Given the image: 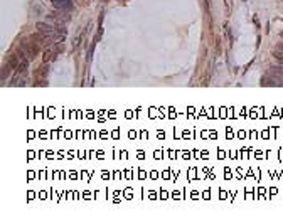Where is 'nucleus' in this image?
I'll return each instance as SVG.
<instances>
[{"mask_svg": "<svg viewBox=\"0 0 283 222\" xmlns=\"http://www.w3.org/2000/svg\"><path fill=\"white\" fill-rule=\"evenodd\" d=\"M52 7L57 9V10H73V2L71 0H52Z\"/></svg>", "mask_w": 283, "mask_h": 222, "instance_id": "obj_1", "label": "nucleus"}, {"mask_svg": "<svg viewBox=\"0 0 283 222\" xmlns=\"http://www.w3.org/2000/svg\"><path fill=\"white\" fill-rule=\"evenodd\" d=\"M36 27H37V30H40L44 36H54V34H56V30H54L51 25L44 24V22H37V24H36Z\"/></svg>", "mask_w": 283, "mask_h": 222, "instance_id": "obj_2", "label": "nucleus"}, {"mask_svg": "<svg viewBox=\"0 0 283 222\" xmlns=\"http://www.w3.org/2000/svg\"><path fill=\"white\" fill-rule=\"evenodd\" d=\"M7 66H9L10 69H17V67H19V61H17L15 54L9 56V62H7Z\"/></svg>", "mask_w": 283, "mask_h": 222, "instance_id": "obj_3", "label": "nucleus"}, {"mask_svg": "<svg viewBox=\"0 0 283 222\" xmlns=\"http://www.w3.org/2000/svg\"><path fill=\"white\" fill-rule=\"evenodd\" d=\"M47 71H49V66H47V62H44V66L36 71V76H37V77H44V76L47 74Z\"/></svg>", "mask_w": 283, "mask_h": 222, "instance_id": "obj_4", "label": "nucleus"}, {"mask_svg": "<svg viewBox=\"0 0 283 222\" xmlns=\"http://www.w3.org/2000/svg\"><path fill=\"white\" fill-rule=\"evenodd\" d=\"M56 57V54H52V51L51 49H47L46 52H44V56H42V62H49L51 59H54Z\"/></svg>", "mask_w": 283, "mask_h": 222, "instance_id": "obj_5", "label": "nucleus"}, {"mask_svg": "<svg viewBox=\"0 0 283 222\" xmlns=\"http://www.w3.org/2000/svg\"><path fill=\"white\" fill-rule=\"evenodd\" d=\"M273 57H275L276 61H280V62H283V49H280V47H276V49L273 51Z\"/></svg>", "mask_w": 283, "mask_h": 222, "instance_id": "obj_6", "label": "nucleus"}, {"mask_svg": "<svg viewBox=\"0 0 283 222\" xmlns=\"http://www.w3.org/2000/svg\"><path fill=\"white\" fill-rule=\"evenodd\" d=\"M62 51H64V47H62V46H61V44H59V46H57V47H56V52H62Z\"/></svg>", "mask_w": 283, "mask_h": 222, "instance_id": "obj_7", "label": "nucleus"}, {"mask_svg": "<svg viewBox=\"0 0 283 222\" xmlns=\"http://www.w3.org/2000/svg\"><path fill=\"white\" fill-rule=\"evenodd\" d=\"M282 2H283V0H282Z\"/></svg>", "mask_w": 283, "mask_h": 222, "instance_id": "obj_8", "label": "nucleus"}]
</instances>
